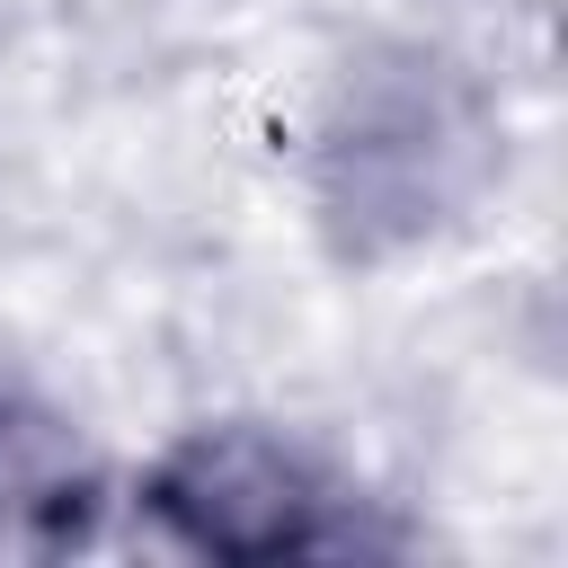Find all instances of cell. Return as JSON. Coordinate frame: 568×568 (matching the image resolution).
Returning a JSON list of instances; mask_svg holds the SVG:
<instances>
[{
    "label": "cell",
    "instance_id": "6da1fadb",
    "mask_svg": "<svg viewBox=\"0 0 568 568\" xmlns=\"http://www.w3.org/2000/svg\"><path fill=\"white\" fill-rule=\"evenodd\" d=\"M524 124L506 80L453 27L382 18L346 36L293 124H284V204L337 284H399L462 257L515 195Z\"/></svg>",
    "mask_w": 568,
    "mask_h": 568
},
{
    "label": "cell",
    "instance_id": "7a4b0ae2",
    "mask_svg": "<svg viewBox=\"0 0 568 568\" xmlns=\"http://www.w3.org/2000/svg\"><path fill=\"white\" fill-rule=\"evenodd\" d=\"M124 550L178 568H390L426 550V524L320 426L195 408L124 453Z\"/></svg>",
    "mask_w": 568,
    "mask_h": 568
},
{
    "label": "cell",
    "instance_id": "3957f363",
    "mask_svg": "<svg viewBox=\"0 0 568 568\" xmlns=\"http://www.w3.org/2000/svg\"><path fill=\"white\" fill-rule=\"evenodd\" d=\"M124 550V453L71 390L0 364V568H71Z\"/></svg>",
    "mask_w": 568,
    "mask_h": 568
}]
</instances>
